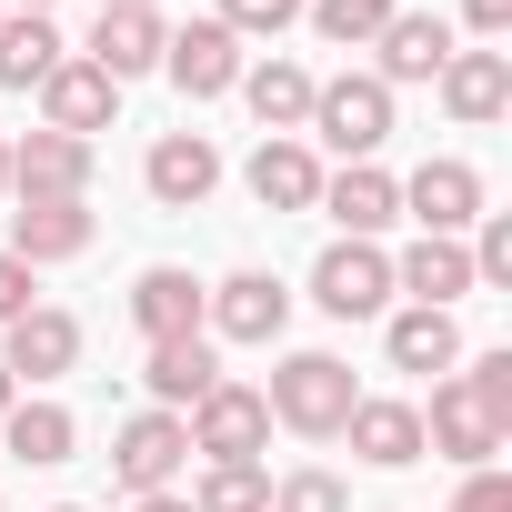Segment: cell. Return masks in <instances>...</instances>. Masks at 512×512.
Returning a JSON list of instances; mask_svg holds the SVG:
<instances>
[{"instance_id": "14", "label": "cell", "mask_w": 512, "mask_h": 512, "mask_svg": "<svg viewBox=\"0 0 512 512\" xmlns=\"http://www.w3.org/2000/svg\"><path fill=\"white\" fill-rule=\"evenodd\" d=\"M141 181H151V201H161V211H201V201L221 191V151H211L201 131H161V141H151V161H141Z\"/></svg>"}, {"instance_id": "21", "label": "cell", "mask_w": 512, "mask_h": 512, "mask_svg": "<svg viewBox=\"0 0 512 512\" xmlns=\"http://www.w3.org/2000/svg\"><path fill=\"white\" fill-rule=\"evenodd\" d=\"M111 111H121V91H111L91 61H61V71L41 81V131H71V141H91V131H111Z\"/></svg>"}, {"instance_id": "9", "label": "cell", "mask_w": 512, "mask_h": 512, "mask_svg": "<svg viewBox=\"0 0 512 512\" xmlns=\"http://www.w3.org/2000/svg\"><path fill=\"white\" fill-rule=\"evenodd\" d=\"M71 362H81V322H71V312H51V302H31L11 332H0V372L31 382V392H41V382H61Z\"/></svg>"}, {"instance_id": "25", "label": "cell", "mask_w": 512, "mask_h": 512, "mask_svg": "<svg viewBox=\"0 0 512 512\" xmlns=\"http://www.w3.org/2000/svg\"><path fill=\"white\" fill-rule=\"evenodd\" d=\"M71 61V41L51 31V11H0V91H41Z\"/></svg>"}, {"instance_id": "17", "label": "cell", "mask_w": 512, "mask_h": 512, "mask_svg": "<svg viewBox=\"0 0 512 512\" xmlns=\"http://www.w3.org/2000/svg\"><path fill=\"white\" fill-rule=\"evenodd\" d=\"M372 51H382V71H372L382 91H402V81H432V71L452 61V21H442V11H392Z\"/></svg>"}, {"instance_id": "32", "label": "cell", "mask_w": 512, "mask_h": 512, "mask_svg": "<svg viewBox=\"0 0 512 512\" xmlns=\"http://www.w3.org/2000/svg\"><path fill=\"white\" fill-rule=\"evenodd\" d=\"M462 382H472V402H482V412H502V422H512V352H482Z\"/></svg>"}, {"instance_id": "39", "label": "cell", "mask_w": 512, "mask_h": 512, "mask_svg": "<svg viewBox=\"0 0 512 512\" xmlns=\"http://www.w3.org/2000/svg\"><path fill=\"white\" fill-rule=\"evenodd\" d=\"M0 191H11V141H0Z\"/></svg>"}, {"instance_id": "23", "label": "cell", "mask_w": 512, "mask_h": 512, "mask_svg": "<svg viewBox=\"0 0 512 512\" xmlns=\"http://www.w3.org/2000/svg\"><path fill=\"white\" fill-rule=\"evenodd\" d=\"M141 382H151V412H191V402H201V392L221 382V352H211V332H181V342H151Z\"/></svg>"}, {"instance_id": "31", "label": "cell", "mask_w": 512, "mask_h": 512, "mask_svg": "<svg viewBox=\"0 0 512 512\" xmlns=\"http://www.w3.org/2000/svg\"><path fill=\"white\" fill-rule=\"evenodd\" d=\"M272 512H352V492H342V472H292V482H272Z\"/></svg>"}, {"instance_id": "33", "label": "cell", "mask_w": 512, "mask_h": 512, "mask_svg": "<svg viewBox=\"0 0 512 512\" xmlns=\"http://www.w3.org/2000/svg\"><path fill=\"white\" fill-rule=\"evenodd\" d=\"M452 512H512V472H502V462H482V472L462 482V502H452Z\"/></svg>"}, {"instance_id": "4", "label": "cell", "mask_w": 512, "mask_h": 512, "mask_svg": "<svg viewBox=\"0 0 512 512\" xmlns=\"http://www.w3.org/2000/svg\"><path fill=\"white\" fill-rule=\"evenodd\" d=\"M312 302H322L332 322L392 312V251H382V241H332L322 262H312Z\"/></svg>"}, {"instance_id": "16", "label": "cell", "mask_w": 512, "mask_h": 512, "mask_svg": "<svg viewBox=\"0 0 512 512\" xmlns=\"http://www.w3.org/2000/svg\"><path fill=\"white\" fill-rule=\"evenodd\" d=\"M161 41H171V31H161V11H101V21H91V51H81V61H91V71H101V81L121 91V81L161 71Z\"/></svg>"}, {"instance_id": "13", "label": "cell", "mask_w": 512, "mask_h": 512, "mask_svg": "<svg viewBox=\"0 0 512 512\" xmlns=\"http://www.w3.org/2000/svg\"><path fill=\"white\" fill-rule=\"evenodd\" d=\"M11 191H21V201H91V141L31 131V141L11 151Z\"/></svg>"}, {"instance_id": "1", "label": "cell", "mask_w": 512, "mask_h": 512, "mask_svg": "<svg viewBox=\"0 0 512 512\" xmlns=\"http://www.w3.org/2000/svg\"><path fill=\"white\" fill-rule=\"evenodd\" d=\"M272 422L282 432H302V442H332L342 422H352V402H362V382H352V362L342 352H292L282 372H272Z\"/></svg>"}, {"instance_id": "30", "label": "cell", "mask_w": 512, "mask_h": 512, "mask_svg": "<svg viewBox=\"0 0 512 512\" xmlns=\"http://www.w3.org/2000/svg\"><path fill=\"white\" fill-rule=\"evenodd\" d=\"M302 11H312V0H221L211 21H221L231 41H282V31H292Z\"/></svg>"}, {"instance_id": "20", "label": "cell", "mask_w": 512, "mask_h": 512, "mask_svg": "<svg viewBox=\"0 0 512 512\" xmlns=\"http://www.w3.org/2000/svg\"><path fill=\"white\" fill-rule=\"evenodd\" d=\"M241 181H251L262 211H312L322 201V151L312 141H262V151L241 161Z\"/></svg>"}, {"instance_id": "19", "label": "cell", "mask_w": 512, "mask_h": 512, "mask_svg": "<svg viewBox=\"0 0 512 512\" xmlns=\"http://www.w3.org/2000/svg\"><path fill=\"white\" fill-rule=\"evenodd\" d=\"M241 101L262 121V141H302L312 121V71L302 61H241Z\"/></svg>"}, {"instance_id": "15", "label": "cell", "mask_w": 512, "mask_h": 512, "mask_svg": "<svg viewBox=\"0 0 512 512\" xmlns=\"http://www.w3.org/2000/svg\"><path fill=\"white\" fill-rule=\"evenodd\" d=\"M91 251V201H21L11 211V262L51 272V262H81Z\"/></svg>"}, {"instance_id": "22", "label": "cell", "mask_w": 512, "mask_h": 512, "mask_svg": "<svg viewBox=\"0 0 512 512\" xmlns=\"http://www.w3.org/2000/svg\"><path fill=\"white\" fill-rule=\"evenodd\" d=\"M131 332H141V342H181V332H201V282H191L181 262H151V272L131 282Z\"/></svg>"}, {"instance_id": "18", "label": "cell", "mask_w": 512, "mask_h": 512, "mask_svg": "<svg viewBox=\"0 0 512 512\" xmlns=\"http://www.w3.org/2000/svg\"><path fill=\"white\" fill-rule=\"evenodd\" d=\"M342 442H352V462H372V472H402V462H422V412H412V402H382V392H362V402H352V422H342Z\"/></svg>"}, {"instance_id": "26", "label": "cell", "mask_w": 512, "mask_h": 512, "mask_svg": "<svg viewBox=\"0 0 512 512\" xmlns=\"http://www.w3.org/2000/svg\"><path fill=\"white\" fill-rule=\"evenodd\" d=\"M0 442H11V462H31V472H51V462H71V442H81V422H71L61 402H41V392H21L11 412H0Z\"/></svg>"}, {"instance_id": "7", "label": "cell", "mask_w": 512, "mask_h": 512, "mask_svg": "<svg viewBox=\"0 0 512 512\" xmlns=\"http://www.w3.org/2000/svg\"><path fill=\"white\" fill-rule=\"evenodd\" d=\"M282 322H292V292L272 272H231V282L201 292V332L211 342H282Z\"/></svg>"}, {"instance_id": "41", "label": "cell", "mask_w": 512, "mask_h": 512, "mask_svg": "<svg viewBox=\"0 0 512 512\" xmlns=\"http://www.w3.org/2000/svg\"><path fill=\"white\" fill-rule=\"evenodd\" d=\"M61 512H81V502H61Z\"/></svg>"}, {"instance_id": "35", "label": "cell", "mask_w": 512, "mask_h": 512, "mask_svg": "<svg viewBox=\"0 0 512 512\" xmlns=\"http://www.w3.org/2000/svg\"><path fill=\"white\" fill-rule=\"evenodd\" d=\"M462 21H472L482 41H502V31H512V0H462Z\"/></svg>"}, {"instance_id": "28", "label": "cell", "mask_w": 512, "mask_h": 512, "mask_svg": "<svg viewBox=\"0 0 512 512\" xmlns=\"http://www.w3.org/2000/svg\"><path fill=\"white\" fill-rule=\"evenodd\" d=\"M191 512H272V472L262 462H211L191 482Z\"/></svg>"}, {"instance_id": "5", "label": "cell", "mask_w": 512, "mask_h": 512, "mask_svg": "<svg viewBox=\"0 0 512 512\" xmlns=\"http://www.w3.org/2000/svg\"><path fill=\"white\" fill-rule=\"evenodd\" d=\"M502 442H512V422H502V412H482V402H472V382L452 372V382L432 392V412H422V452H442V462L482 472V462H502Z\"/></svg>"}, {"instance_id": "6", "label": "cell", "mask_w": 512, "mask_h": 512, "mask_svg": "<svg viewBox=\"0 0 512 512\" xmlns=\"http://www.w3.org/2000/svg\"><path fill=\"white\" fill-rule=\"evenodd\" d=\"M181 462H191L181 412H131V422L111 432V472H121V492H131V502H141V492H171V482H181Z\"/></svg>"}, {"instance_id": "3", "label": "cell", "mask_w": 512, "mask_h": 512, "mask_svg": "<svg viewBox=\"0 0 512 512\" xmlns=\"http://www.w3.org/2000/svg\"><path fill=\"white\" fill-rule=\"evenodd\" d=\"M181 432H191V452H211V462H262V442H272V402L251 392V382H211L191 412H181Z\"/></svg>"}, {"instance_id": "34", "label": "cell", "mask_w": 512, "mask_h": 512, "mask_svg": "<svg viewBox=\"0 0 512 512\" xmlns=\"http://www.w3.org/2000/svg\"><path fill=\"white\" fill-rule=\"evenodd\" d=\"M31 312V262H11V251H0V332H11Z\"/></svg>"}, {"instance_id": "10", "label": "cell", "mask_w": 512, "mask_h": 512, "mask_svg": "<svg viewBox=\"0 0 512 512\" xmlns=\"http://www.w3.org/2000/svg\"><path fill=\"white\" fill-rule=\"evenodd\" d=\"M402 211H412L432 241H462V231L482 221V171H472V161H422V171L402 181Z\"/></svg>"}, {"instance_id": "36", "label": "cell", "mask_w": 512, "mask_h": 512, "mask_svg": "<svg viewBox=\"0 0 512 512\" xmlns=\"http://www.w3.org/2000/svg\"><path fill=\"white\" fill-rule=\"evenodd\" d=\"M131 512H191V492H141Z\"/></svg>"}, {"instance_id": "8", "label": "cell", "mask_w": 512, "mask_h": 512, "mask_svg": "<svg viewBox=\"0 0 512 512\" xmlns=\"http://www.w3.org/2000/svg\"><path fill=\"white\" fill-rule=\"evenodd\" d=\"M312 211H332L342 241H382V231L402 221V181H392L382 161H342V171H322V201H312Z\"/></svg>"}, {"instance_id": "29", "label": "cell", "mask_w": 512, "mask_h": 512, "mask_svg": "<svg viewBox=\"0 0 512 512\" xmlns=\"http://www.w3.org/2000/svg\"><path fill=\"white\" fill-rule=\"evenodd\" d=\"M392 11H402V0H312V11H302V21H312V31L332 41V51H372Z\"/></svg>"}, {"instance_id": "12", "label": "cell", "mask_w": 512, "mask_h": 512, "mask_svg": "<svg viewBox=\"0 0 512 512\" xmlns=\"http://www.w3.org/2000/svg\"><path fill=\"white\" fill-rule=\"evenodd\" d=\"M432 91H442V111H452L462 131H482V121L512 111V51H452V61L432 71Z\"/></svg>"}, {"instance_id": "40", "label": "cell", "mask_w": 512, "mask_h": 512, "mask_svg": "<svg viewBox=\"0 0 512 512\" xmlns=\"http://www.w3.org/2000/svg\"><path fill=\"white\" fill-rule=\"evenodd\" d=\"M11 11H51V0H11Z\"/></svg>"}, {"instance_id": "38", "label": "cell", "mask_w": 512, "mask_h": 512, "mask_svg": "<svg viewBox=\"0 0 512 512\" xmlns=\"http://www.w3.org/2000/svg\"><path fill=\"white\" fill-rule=\"evenodd\" d=\"M101 11H151V0H101Z\"/></svg>"}, {"instance_id": "27", "label": "cell", "mask_w": 512, "mask_h": 512, "mask_svg": "<svg viewBox=\"0 0 512 512\" xmlns=\"http://www.w3.org/2000/svg\"><path fill=\"white\" fill-rule=\"evenodd\" d=\"M382 352H392V372H452V362H462V322L412 302V312L382 322Z\"/></svg>"}, {"instance_id": "37", "label": "cell", "mask_w": 512, "mask_h": 512, "mask_svg": "<svg viewBox=\"0 0 512 512\" xmlns=\"http://www.w3.org/2000/svg\"><path fill=\"white\" fill-rule=\"evenodd\" d=\"M11 402H21V382H11V372H0V412H11Z\"/></svg>"}, {"instance_id": "2", "label": "cell", "mask_w": 512, "mask_h": 512, "mask_svg": "<svg viewBox=\"0 0 512 512\" xmlns=\"http://www.w3.org/2000/svg\"><path fill=\"white\" fill-rule=\"evenodd\" d=\"M312 141H332L342 161H372L382 141H392V91L372 81V71H342V81H312V121H302Z\"/></svg>"}, {"instance_id": "11", "label": "cell", "mask_w": 512, "mask_h": 512, "mask_svg": "<svg viewBox=\"0 0 512 512\" xmlns=\"http://www.w3.org/2000/svg\"><path fill=\"white\" fill-rule=\"evenodd\" d=\"M161 71L181 81V101H221V91H241V41L221 21H191L161 41Z\"/></svg>"}, {"instance_id": "24", "label": "cell", "mask_w": 512, "mask_h": 512, "mask_svg": "<svg viewBox=\"0 0 512 512\" xmlns=\"http://www.w3.org/2000/svg\"><path fill=\"white\" fill-rule=\"evenodd\" d=\"M392 292H412L422 312H452V302L482 292V282H472V251H462V241H432V231H422L402 262H392Z\"/></svg>"}]
</instances>
